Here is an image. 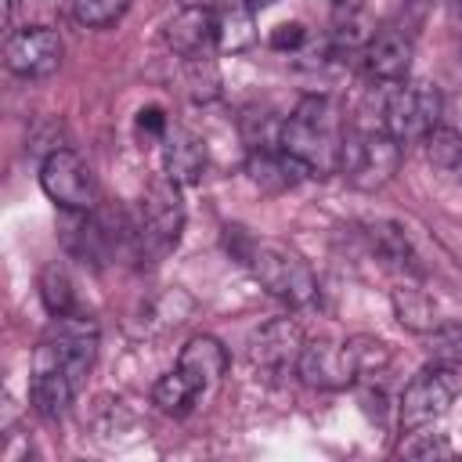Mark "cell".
Segmentation results:
<instances>
[{"instance_id":"1","label":"cell","mask_w":462,"mask_h":462,"mask_svg":"<svg viewBox=\"0 0 462 462\" xmlns=\"http://www.w3.org/2000/svg\"><path fill=\"white\" fill-rule=\"evenodd\" d=\"M282 152H289L310 177H325L339 162V144H343V126H339V108L321 97L307 94L285 119L278 134Z\"/></svg>"},{"instance_id":"2","label":"cell","mask_w":462,"mask_h":462,"mask_svg":"<svg viewBox=\"0 0 462 462\" xmlns=\"http://www.w3.org/2000/svg\"><path fill=\"white\" fill-rule=\"evenodd\" d=\"M242 263H249L260 289H267L274 300H282L289 307H307L318 296V278H314L310 263L278 242H256L253 238Z\"/></svg>"},{"instance_id":"3","label":"cell","mask_w":462,"mask_h":462,"mask_svg":"<svg viewBox=\"0 0 462 462\" xmlns=\"http://www.w3.org/2000/svg\"><path fill=\"white\" fill-rule=\"evenodd\" d=\"M336 170L357 191H375L401 170V141L386 130H346Z\"/></svg>"},{"instance_id":"4","label":"cell","mask_w":462,"mask_h":462,"mask_svg":"<svg viewBox=\"0 0 462 462\" xmlns=\"http://www.w3.org/2000/svg\"><path fill=\"white\" fill-rule=\"evenodd\" d=\"M433 126H440V94L430 83L404 79L393 83L383 105V130L393 134L401 144L422 141Z\"/></svg>"},{"instance_id":"5","label":"cell","mask_w":462,"mask_h":462,"mask_svg":"<svg viewBox=\"0 0 462 462\" xmlns=\"http://www.w3.org/2000/svg\"><path fill=\"white\" fill-rule=\"evenodd\" d=\"M40 184L47 191L51 202H58L69 213H90L97 206V177L87 166L83 155H76L72 148H54L43 155L40 166Z\"/></svg>"},{"instance_id":"6","label":"cell","mask_w":462,"mask_h":462,"mask_svg":"<svg viewBox=\"0 0 462 462\" xmlns=\"http://www.w3.org/2000/svg\"><path fill=\"white\" fill-rule=\"evenodd\" d=\"M458 390H462V379L444 361L422 368L419 375H411V383L401 393V426L404 430L433 426L437 419L448 415V408H451Z\"/></svg>"},{"instance_id":"7","label":"cell","mask_w":462,"mask_h":462,"mask_svg":"<svg viewBox=\"0 0 462 462\" xmlns=\"http://www.w3.org/2000/svg\"><path fill=\"white\" fill-rule=\"evenodd\" d=\"M180 231H184V199H180V184L162 173V177L152 180L148 191H144L141 224H137V242H141V249L166 253L170 245H177Z\"/></svg>"},{"instance_id":"8","label":"cell","mask_w":462,"mask_h":462,"mask_svg":"<svg viewBox=\"0 0 462 462\" xmlns=\"http://www.w3.org/2000/svg\"><path fill=\"white\" fill-rule=\"evenodd\" d=\"M40 343L58 357V365L72 375V383L83 386V379H87V372L94 368V357H97V325H94V318H83L76 310L58 314Z\"/></svg>"},{"instance_id":"9","label":"cell","mask_w":462,"mask_h":462,"mask_svg":"<svg viewBox=\"0 0 462 462\" xmlns=\"http://www.w3.org/2000/svg\"><path fill=\"white\" fill-rule=\"evenodd\" d=\"M61 54H65V43H61V36H58L54 25H22V29H11L7 32V43H4L7 69L14 76H25V79H43V76L58 72Z\"/></svg>"},{"instance_id":"10","label":"cell","mask_w":462,"mask_h":462,"mask_svg":"<svg viewBox=\"0 0 462 462\" xmlns=\"http://www.w3.org/2000/svg\"><path fill=\"white\" fill-rule=\"evenodd\" d=\"M303 328L292 318H271L267 325H260L249 339V361L263 379H282L289 372H296L300 354H303Z\"/></svg>"},{"instance_id":"11","label":"cell","mask_w":462,"mask_h":462,"mask_svg":"<svg viewBox=\"0 0 462 462\" xmlns=\"http://www.w3.org/2000/svg\"><path fill=\"white\" fill-rule=\"evenodd\" d=\"M296 372L314 390H346L357 383V365L350 346L332 339H307Z\"/></svg>"},{"instance_id":"12","label":"cell","mask_w":462,"mask_h":462,"mask_svg":"<svg viewBox=\"0 0 462 462\" xmlns=\"http://www.w3.org/2000/svg\"><path fill=\"white\" fill-rule=\"evenodd\" d=\"M76 383L72 375L58 365V357L40 343L32 354V379H29V401L43 419H61L76 397Z\"/></svg>"},{"instance_id":"13","label":"cell","mask_w":462,"mask_h":462,"mask_svg":"<svg viewBox=\"0 0 462 462\" xmlns=\"http://www.w3.org/2000/svg\"><path fill=\"white\" fill-rule=\"evenodd\" d=\"M166 47L188 58H209L217 51V18L209 7L188 4L166 22Z\"/></svg>"},{"instance_id":"14","label":"cell","mask_w":462,"mask_h":462,"mask_svg":"<svg viewBox=\"0 0 462 462\" xmlns=\"http://www.w3.org/2000/svg\"><path fill=\"white\" fill-rule=\"evenodd\" d=\"M365 72L375 79V83H404L408 79V69H411V40L401 32V29H372L365 51Z\"/></svg>"},{"instance_id":"15","label":"cell","mask_w":462,"mask_h":462,"mask_svg":"<svg viewBox=\"0 0 462 462\" xmlns=\"http://www.w3.org/2000/svg\"><path fill=\"white\" fill-rule=\"evenodd\" d=\"M177 372L199 390L206 393L209 386L220 383V375L227 372V350L220 346V339L213 336H195L184 343L180 357H177Z\"/></svg>"},{"instance_id":"16","label":"cell","mask_w":462,"mask_h":462,"mask_svg":"<svg viewBox=\"0 0 462 462\" xmlns=\"http://www.w3.org/2000/svg\"><path fill=\"white\" fill-rule=\"evenodd\" d=\"M162 170L180 188L195 184L206 173V144H202V137H195L184 126H170L166 137H162Z\"/></svg>"},{"instance_id":"17","label":"cell","mask_w":462,"mask_h":462,"mask_svg":"<svg viewBox=\"0 0 462 462\" xmlns=\"http://www.w3.org/2000/svg\"><path fill=\"white\" fill-rule=\"evenodd\" d=\"M245 170H249L253 184L263 191H285V188L300 184L303 177H310L289 152H282V144L278 148H253L245 159Z\"/></svg>"},{"instance_id":"18","label":"cell","mask_w":462,"mask_h":462,"mask_svg":"<svg viewBox=\"0 0 462 462\" xmlns=\"http://www.w3.org/2000/svg\"><path fill=\"white\" fill-rule=\"evenodd\" d=\"M253 4L249 0H220L213 18H217V51L238 54L253 47L256 40V22H253Z\"/></svg>"},{"instance_id":"19","label":"cell","mask_w":462,"mask_h":462,"mask_svg":"<svg viewBox=\"0 0 462 462\" xmlns=\"http://www.w3.org/2000/svg\"><path fill=\"white\" fill-rule=\"evenodd\" d=\"M368 242H372V249L390 267H397L404 274H419L422 271L419 267V256H415V249H411V242H408V235H404L401 224H393V220H372L368 224Z\"/></svg>"},{"instance_id":"20","label":"cell","mask_w":462,"mask_h":462,"mask_svg":"<svg viewBox=\"0 0 462 462\" xmlns=\"http://www.w3.org/2000/svg\"><path fill=\"white\" fill-rule=\"evenodd\" d=\"M393 314H397V321L408 328V332H433L437 328V307H433V300L422 292V289H415V285H397L393 289Z\"/></svg>"},{"instance_id":"21","label":"cell","mask_w":462,"mask_h":462,"mask_svg":"<svg viewBox=\"0 0 462 462\" xmlns=\"http://www.w3.org/2000/svg\"><path fill=\"white\" fill-rule=\"evenodd\" d=\"M422 144H426V159H430L433 170H440V173L462 180V134H458V130H451V126H433V130L422 137Z\"/></svg>"},{"instance_id":"22","label":"cell","mask_w":462,"mask_h":462,"mask_svg":"<svg viewBox=\"0 0 462 462\" xmlns=\"http://www.w3.org/2000/svg\"><path fill=\"white\" fill-rule=\"evenodd\" d=\"M40 296H43V307L58 318V314H72L76 310V289H72V278L61 263H47L43 274H40Z\"/></svg>"},{"instance_id":"23","label":"cell","mask_w":462,"mask_h":462,"mask_svg":"<svg viewBox=\"0 0 462 462\" xmlns=\"http://www.w3.org/2000/svg\"><path fill=\"white\" fill-rule=\"evenodd\" d=\"M195 397H199V390H195L177 368L166 372V375H159L155 386H152V401H155L166 415H184V411L195 404Z\"/></svg>"},{"instance_id":"24","label":"cell","mask_w":462,"mask_h":462,"mask_svg":"<svg viewBox=\"0 0 462 462\" xmlns=\"http://www.w3.org/2000/svg\"><path fill=\"white\" fill-rule=\"evenodd\" d=\"M455 448L444 433H433V426L422 430H408V440H401L397 455L401 458H448Z\"/></svg>"},{"instance_id":"25","label":"cell","mask_w":462,"mask_h":462,"mask_svg":"<svg viewBox=\"0 0 462 462\" xmlns=\"http://www.w3.org/2000/svg\"><path fill=\"white\" fill-rule=\"evenodd\" d=\"M350 354H354V365H357V379H368V375H379L386 365H390V346L383 339H372V336H354L346 339Z\"/></svg>"},{"instance_id":"26","label":"cell","mask_w":462,"mask_h":462,"mask_svg":"<svg viewBox=\"0 0 462 462\" xmlns=\"http://www.w3.org/2000/svg\"><path fill=\"white\" fill-rule=\"evenodd\" d=\"M430 354L444 365H462V318L455 321H437L433 332H426Z\"/></svg>"},{"instance_id":"27","label":"cell","mask_w":462,"mask_h":462,"mask_svg":"<svg viewBox=\"0 0 462 462\" xmlns=\"http://www.w3.org/2000/svg\"><path fill=\"white\" fill-rule=\"evenodd\" d=\"M126 7H130V0H72L76 22L87 29H105V25L119 22L126 14Z\"/></svg>"},{"instance_id":"28","label":"cell","mask_w":462,"mask_h":462,"mask_svg":"<svg viewBox=\"0 0 462 462\" xmlns=\"http://www.w3.org/2000/svg\"><path fill=\"white\" fill-rule=\"evenodd\" d=\"M184 72H188V90L195 101H213L220 94V72H217L213 58H188Z\"/></svg>"},{"instance_id":"29","label":"cell","mask_w":462,"mask_h":462,"mask_svg":"<svg viewBox=\"0 0 462 462\" xmlns=\"http://www.w3.org/2000/svg\"><path fill=\"white\" fill-rule=\"evenodd\" d=\"M307 43V29L300 22H282L271 29V47L274 51H300Z\"/></svg>"},{"instance_id":"30","label":"cell","mask_w":462,"mask_h":462,"mask_svg":"<svg viewBox=\"0 0 462 462\" xmlns=\"http://www.w3.org/2000/svg\"><path fill=\"white\" fill-rule=\"evenodd\" d=\"M137 130H141V134H152V137H166L170 119H166V112H162L159 105H144V108L137 112Z\"/></svg>"},{"instance_id":"31","label":"cell","mask_w":462,"mask_h":462,"mask_svg":"<svg viewBox=\"0 0 462 462\" xmlns=\"http://www.w3.org/2000/svg\"><path fill=\"white\" fill-rule=\"evenodd\" d=\"M22 4H25V14L32 18L25 25H51V18L61 11V0H22Z\"/></svg>"},{"instance_id":"32","label":"cell","mask_w":462,"mask_h":462,"mask_svg":"<svg viewBox=\"0 0 462 462\" xmlns=\"http://www.w3.org/2000/svg\"><path fill=\"white\" fill-rule=\"evenodd\" d=\"M253 7H267V4H274V0H249Z\"/></svg>"},{"instance_id":"33","label":"cell","mask_w":462,"mask_h":462,"mask_svg":"<svg viewBox=\"0 0 462 462\" xmlns=\"http://www.w3.org/2000/svg\"><path fill=\"white\" fill-rule=\"evenodd\" d=\"M332 4H346V0H332Z\"/></svg>"}]
</instances>
